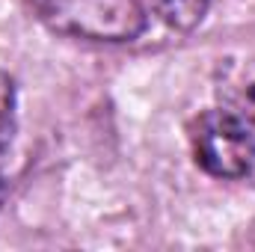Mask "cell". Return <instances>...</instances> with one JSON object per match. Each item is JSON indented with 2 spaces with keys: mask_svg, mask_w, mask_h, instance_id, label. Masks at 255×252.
Returning a JSON list of instances; mask_svg holds the SVG:
<instances>
[{
  "mask_svg": "<svg viewBox=\"0 0 255 252\" xmlns=\"http://www.w3.org/2000/svg\"><path fill=\"white\" fill-rule=\"evenodd\" d=\"M220 107L255 127V60L226 63L217 80Z\"/></svg>",
  "mask_w": 255,
  "mask_h": 252,
  "instance_id": "obj_3",
  "label": "cell"
},
{
  "mask_svg": "<svg viewBox=\"0 0 255 252\" xmlns=\"http://www.w3.org/2000/svg\"><path fill=\"white\" fill-rule=\"evenodd\" d=\"M15 130V89L12 80L0 71V151L9 148Z\"/></svg>",
  "mask_w": 255,
  "mask_h": 252,
  "instance_id": "obj_5",
  "label": "cell"
},
{
  "mask_svg": "<svg viewBox=\"0 0 255 252\" xmlns=\"http://www.w3.org/2000/svg\"><path fill=\"white\" fill-rule=\"evenodd\" d=\"M30 6L51 30L86 42H130L145 30L139 0H30Z\"/></svg>",
  "mask_w": 255,
  "mask_h": 252,
  "instance_id": "obj_1",
  "label": "cell"
},
{
  "mask_svg": "<svg viewBox=\"0 0 255 252\" xmlns=\"http://www.w3.org/2000/svg\"><path fill=\"white\" fill-rule=\"evenodd\" d=\"M154 9L169 27L193 30L208 12V0H154Z\"/></svg>",
  "mask_w": 255,
  "mask_h": 252,
  "instance_id": "obj_4",
  "label": "cell"
},
{
  "mask_svg": "<svg viewBox=\"0 0 255 252\" xmlns=\"http://www.w3.org/2000/svg\"><path fill=\"white\" fill-rule=\"evenodd\" d=\"M196 160L217 178H244L255 163V127L223 107L202 113L193 130Z\"/></svg>",
  "mask_w": 255,
  "mask_h": 252,
  "instance_id": "obj_2",
  "label": "cell"
},
{
  "mask_svg": "<svg viewBox=\"0 0 255 252\" xmlns=\"http://www.w3.org/2000/svg\"><path fill=\"white\" fill-rule=\"evenodd\" d=\"M6 190H9V178H6V151H0V205L6 199Z\"/></svg>",
  "mask_w": 255,
  "mask_h": 252,
  "instance_id": "obj_6",
  "label": "cell"
}]
</instances>
